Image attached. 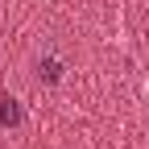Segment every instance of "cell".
<instances>
[{"mask_svg": "<svg viewBox=\"0 0 149 149\" xmlns=\"http://www.w3.org/2000/svg\"><path fill=\"white\" fill-rule=\"evenodd\" d=\"M0 120H4V124H17V120H21V112H17V100H0Z\"/></svg>", "mask_w": 149, "mask_h": 149, "instance_id": "obj_1", "label": "cell"}]
</instances>
